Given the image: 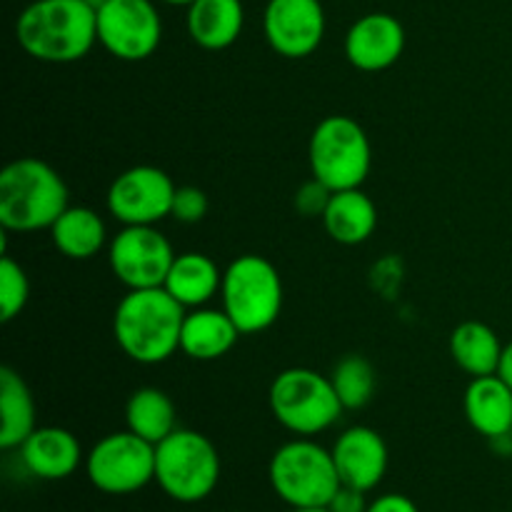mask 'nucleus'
<instances>
[{
	"label": "nucleus",
	"instance_id": "nucleus-1",
	"mask_svg": "<svg viewBox=\"0 0 512 512\" xmlns=\"http://www.w3.org/2000/svg\"><path fill=\"white\" fill-rule=\"evenodd\" d=\"M15 38L40 63H75L98 43V10L85 0H33L18 15Z\"/></svg>",
	"mask_w": 512,
	"mask_h": 512
},
{
	"label": "nucleus",
	"instance_id": "nucleus-2",
	"mask_svg": "<svg viewBox=\"0 0 512 512\" xmlns=\"http://www.w3.org/2000/svg\"><path fill=\"white\" fill-rule=\"evenodd\" d=\"M185 308L165 288L128 290L113 315V335L130 360L158 365L180 350Z\"/></svg>",
	"mask_w": 512,
	"mask_h": 512
},
{
	"label": "nucleus",
	"instance_id": "nucleus-3",
	"mask_svg": "<svg viewBox=\"0 0 512 512\" xmlns=\"http://www.w3.org/2000/svg\"><path fill=\"white\" fill-rule=\"evenodd\" d=\"M68 208V185L38 158H20L0 173V225L8 233L53 228Z\"/></svg>",
	"mask_w": 512,
	"mask_h": 512
},
{
	"label": "nucleus",
	"instance_id": "nucleus-4",
	"mask_svg": "<svg viewBox=\"0 0 512 512\" xmlns=\"http://www.w3.org/2000/svg\"><path fill=\"white\" fill-rule=\"evenodd\" d=\"M155 483L175 503H203L220 483V455L198 430L178 428L155 445Z\"/></svg>",
	"mask_w": 512,
	"mask_h": 512
},
{
	"label": "nucleus",
	"instance_id": "nucleus-5",
	"mask_svg": "<svg viewBox=\"0 0 512 512\" xmlns=\"http://www.w3.org/2000/svg\"><path fill=\"white\" fill-rule=\"evenodd\" d=\"M268 478L275 495L290 508H325L343 485L333 450L310 438L280 445L270 458Z\"/></svg>",
	"mask_w": 512,
	"mask_h": 512
},
{
	"label": "nucleus",
	"instance_id": "nucleus-6",
	"mask_svg": "<svg viewBox=\"0 0 512 512\" xmlns=\"http://www.w3.org/2000/svg\"><path fill=\"white\" fill-rule=\"evenodd\" d=\"M308 160L313 178L338 193L360 188L368 180L373 148L358 120L348 115H328L310 135Z\"/></svg>",
	"mask_w": 512,
	"mask_h": 512
},
{
	"label": "nucleus",
	"instance_id": "nucleus-7",
	"mask_svg": "<svg viewBox=\"0 0 512 512\" xmlns=\"http://www.w3.org/2000/svg\"><path fill=\"white\" fill-rule=\"evenodd\" d=\"M268 400L273 418L298 438L325 433L345 410L330 378L310 368H288L275 375Z\"/></svg>",
	"mask_w": 512,
	"mask_h": 512
},
{
	"label": "nucleus",
	"instance_id": "nucleus-8",
	"mask_svg": "<svg viewBox=\"0 0 512 512\" xmlns=\"http://www.w3.org/2000/svg\"><path fill=\"white\" fill-rule=\"evenodd\" d=\"M223 310L243 335L263 333L283 310V280L275 265L260 255H240L223 270Z\"/></svg>",
	"mask_w": 512,
	"mask_h": 512
},
{
	"label": "nucleus",
	"instance_id": "nucleus-9",
	"mask_svg": "<svg viewBox=\"0 0 512 512\" xmlns=\"http://www.w3.org/2000/svg\"><path fill=\"white\" fill-rule=\"evenodd\" d=\"M90 485L105 495H133L155 480V445L123 430L110 433L85 455Z\"/></svg>",
	"mask_w": 512,
	"mask_h": 512
},
{
	"label": "nucleus",
	"instance_id": "nucleus-10",
	"mask_svg": "<svg viewBox=\"0 0 512 512\" xmlns=\"http://www.w3.org/2000/svg\"><path fill=\"white\" fill-rule=\"evenodd\" d=\"M175 253L155 225H123L108 245V263L128 290L163 288Z\"/></svg>",
	"mask_w": 512,
	"mask_h": 512
},
{
	"label": "nucleus",
	"instance_id": "nucleus-11",
	"mask_svg": "<svg viewBox=\"0 0 512 512\" xmlns=\"http://www.w3.org/2000/svg\"><path fill=\"white\" fill-rule=\"evenodd\" d=\"M163 18L153 0H108L98 8V43L113 58L140 63L158 50Z\"/></svg>",
	"mask_w": 512,
	"mask_h": 512
},
{
	"label": "nucleus",
	"instance_id": "nucleus-12",
	"mask_svg": "<svg viewBox=\"0 0 512 512\" xmlns=\"http://www.w3.org/2000/svg\"><path fill=\"white\" fill-rule=\"evenodd\" d=\"M178 185L155 165L123 170L108 188V213L123 225H158L173 213Z\"/></svg>",
	"mask_w": 512,
	"mask_h": 512
},
{
	"label": "nucleus",
	"instance_id": "nucleus-13",
	"mask_svg": "<svg viewBox=\"0 0 512 512\" xmlns=\"http://www.w3.org/2000/svg\"><path fill=\"white\" fill-rule=\"evenodd\" d=\"M263 30L278 55L308 58L325 38V10L320 0H268Z\"/></svg>",
	"mask_w": 512,
	"mask_h": 512
},
{
	"label": "nucleus",
	"instance_id": "nucleus-14",
	"mask_svg": "<svg viewBox=\"0 0 512 512\" xmlns=\"http://www.w3.org/2000/svg\"><path fill=\"white\" fill-rule=\"evenodd\" d=\"M405 50V28L395 15L368 13L350 25L345 55L363 73H380L400 60Z\"/></svg>",
	"mask_w": 512,
	"mask_h": 512
},
{
	"label": "nucleus",
	"instance_id": "nucleus-15",
	"mask_svg": "<svg viewBox=\"0 0 512 512\" xmlns=\"http://www.w3.org/2000/svg\"><path fill=\"white\" fill-rule=\"evenodd\" d=\"M333 460L340 483L370 493L383 483L390 455L378 430L368 428V425H355L335 440Z\"/></svg>",
	"mask_w": 512,
	"mask_h": 512
},
{
	"label": "nucleus",
	"instance_id": "nucleus-16",
	"mask_svg": "<svg viewBox=\"0 0 512 512\" xmlns=\"http://www.w3.org/2000/svg\"><path fill=\"white\" fill-rule=\"evenodd\" d=\"M18 450L25 470L40 480H65L83 463V448L78 438L70 430L55 425L35 428Z\"/></svg>",
	"mask_w": 512,
	"mask_h": 512
},
{
	"label": "nucleus",
	"instance_id": "nucleus-17",
	"mask_svg": "<svg viewBox=\"0 0 512 512\" xmlns=\"http://www.w3.org/2000/svg\"><path fill=\"white\" fill-rule=\"evenodd\" d=\"M463 408L475 433L488 440L512 435V388L498 373L470 380Z\"/></svg>",
	"mask_w": 512,
	"mask_h": 512
},
{
	"label": "nucleus",
	"instance_id": "nucleus-18",
	"mask_svg": "<svg viewBox=\"0 0 512 512\" xmlns=\"http://www.w3.org/2000/svg\"><path fill=\"white\" fill-rule=\"evenodd\" d=\"M238 325L233 323L225 310L213 308H193L185 313L183 333H180V350L190 360L210 363L223 355H228L235 348L240 338Z\"/></svg>",
	"mask_w": 512,
	"mask_h": 512
},
{
	"label": "nucleus",
	"instance_id": "nucleus-19",
	"mask_svg": "<svg viewBox=\"0 0 512 512\" xmlns=\"http://www.w3.org/2000/svg\"><path fill=\"white\" fill-rule=\"evenodd\" d=\"M245 8L240 0H193L188 5V33L205 50H225L240 38Z\"/></svg>",
	"mask_w": 512,
	"mask_h": 512
},
{
	"label": "nucleus",
	"instance_id": "nucleus-20",
	"mask_svg": "<svg viewBox=\"0 0 512 512\" xmlns=\"http://www.w3.org/2000/svg\"><path fill=\"white\" fill-rule=\"evenodd\" d=\"M163 288L185 310L205 308L220 293V288H223V273H220L215 260L208 258V255L183 253L175 255Z\"/></svg>",
	"mask_w": 512,
	"mask_h": 512
},
{
	"label": "nucleus",
	"instance_id": "nucleus-21",
	"mask_svg": "<svg viewBox=\"0 0 512 512\" xmlns=\"http://www.w3.org/2000/svg\"><path fill=\"white\" fill-rule=\"evenodd\" d=\"M320 220L335 243L360 245L378 228V210L370 195H365L360 188L338 190Z\"/></svg>",
	"mask_w": 512,
	"mask_h": 512
},
{
	"label": "nucleus",
	"instance_id": "nucleus-22",
	"mask_svg": "<svg viewBox=\"0 0 512 512\" xmlns=\"http://www.w3.org/2000/svg\"><path fill=\"white\" fill-rule=\"evenodd\" d=\"M53 245L70 260H90L108 243L103 218L85 205H68L50 228Z\"/></svg>",
	"mask_w": 512,
	"mask_h": 512
},
{
	"label": "nucleus",
	"instance_id": "nucleus-23",
	"mask_svg": "<svg viewBox=\"0 0 512 512\" xmlns=\"http://www.w3.org/2000/svg\"><path fill=\"white\" fill-rule=\"evenodd\" d=\"M503 350L505 345L500 343L498 333L480 320L460 323L450 335V355H453L455 365L465 370L470 378L498 373Z\"/></svg>",
	"mask_w": 512,
	"mask_h": 512
},
{
	"label": "nucleus",
	"instance_id": "nucleus-24",
	"mask_svg": "<svg viewBox=\"0 0 512 512\" xmlns=\"http://www.w3.org/2000/svg\"><path fill=\"white\" fill-rule=\"evenodd\" d=\"M0 448L15 450L33 435L35 400L25 380L13 368H0Z\"/></svg>",
	"mask_w": 512,
	"mask_h": 512
},
{
	"label": "nucleus",
	"instance_id": "nucleus-25",
	"mask_svg": "<svg viewBox=\"0 0 512 512\" xmlns=\"http://www.w3.org/2000/svg\"><path fill=\"white\" fill-rule=\"evenodd\" d=\"M125 423L130 433L158 445L178 430L175 405L160 388H138L125 405Z\"/></svg>",
	"mask_w": 512,
	"mask_h": 512
},
{
	"label": "nucleus",
	"instance_id": "nucleus-26",
	"mask_svg": "<svg viewBox=\"0 0 512 512\" xmlns=\"http://www.w3.org/2000/svg\"><path fill=\"white\" fill-rule=\"evenodd\" d=\"M330 383H333L345 410L365 408L373 400L375 388H378L375 368L363 355H345L333 368Z\"/></svg>",
	"mask_w": 512,
	"mask_h": 512
},
{
	"label": "nucleus",
	"instance_id": "nucleus-27",
	"mask_svg": "<svg viewBox=\"0 0 512 512\" xmlns=\"http://www.w3.org/2000/svg\"><path fill=\"white\" fill-rule=\"evenodd\" d=\"M30 300V280L23 265L15 263L10 255L0 260V320L10 323L25 310Z\"/></svg>",
	"mask_w": 512,
	"mask_h": 512
},
{
	"label": "nucleus",
	"instance_id": "nucleus-28",
	"mask_svg": "<svg viewBox=\"0 0 512 512\" xmlns=\"http://www.w3.org/2000/svg\"><path fill=\"white\" fill-rule=\"evenodd\" d=\"M208 215V195L203 193L200 188L195 185H180L175 190V198H173V213L170 218H175L178 223L185 225H195Z\"/></svg>",
	"mask_w": 512,
	"mask_h": 512
},
{
	"label": "nucleus",
	"instance_id": "nucleus-29",
	"mask_svg": "<svg viewBox=\"0 0 512 512\" xmlns=\"http://www.w3.org/2000/svg\"><path fill=\"white\" fill-rule=\"evenodd\" d=\"M330 198H333V190L320 183V180L310 178L295 193V210L300 215H305V218H323Z\"/></svg>",
	"mask_w": 512,
	"mask_h": 512
},
{
	"label": "nucleus",
	"instance_id": "nucleus-30",
	"mask_svg": "<svg viewBox=\"0 0 512 512\" xmlns=\"http://www.w3.org/2000/svg\"><path fill=\"white\" fill-rule=\"evenodd\" d=\"M363 490H355L350 485H340L338 493L333 495V500L328 503L330 512H368Z\"/></svg>",
	"mask_w": 512,
	"mask_h": 512
},
{
	"label": "nucleus",
	"instance_id": "nucleus-31",
	"mask_svg": "<svg viewBox=\"0 0 512 512\" xmlns=\"http://www.w3.org/2000/svg\"><path fill=\"white\" fill-rule=\"evenodd\" d=\"M368 512H420L418 505L413 503L410 498L400 493H388V495H380L378 500L368 505Z\"/></svg>",
	"mask_w": 512,
	"mask_h": 512
},
{
	"label": "nucleus",
	"instance_id": "nucleus-32",
	"mask_svg": "<svg viewBox=\"0 0 512 512\" xmlns=\"http://www.w3.org/2000/svg\"><path fill=\"white\" fill-rule=\"evenodd\" d=\"M498 375L500 378L505 380V383L510 385L512 388V340L508 345H505V350H503V360H500V370H498Z\"/></svg>",
	"mask_w": 512,
	"mask_h": 512
},
{
	"label": "nucleus",
	"instance_id": "nucleus-33",
	"mask_svg": "<svg viewBox=\"0 0 512 512\" xmlns=\"http://www.w3.org/2000/svg\"><path fill=\"white\" fill-rule=\"evenodd\" d=\"M290 512H330L328 505L325 508H293Z\"/></svg>",
	"mask_w": 512,
	"mask_h": 512
},
{
	"label": "nucleus",
	"instance_id": "nucleus-34",
	"mask_svg": "<svg viewBox=\"0 0 512 512\" xmlns=\"http://www.w3.org/2000/svg\"><path fill=\"white\" fill-rule=\"evenodd\" d=\"M160 3H168V5H190L193 0H160Z\"/></svg>",
	"mask_w": 512,
	"mask_h": 512
},
{
	"label": "nucleus",
	"instance_id": "nucleus-35",
	"mask_svg": "<svg viewBox=\"0 0 512 512\" xmlns=\"http://www.w3.org/2000/svg\"><path fill=\"white\" fill-rule=\"evenodd\" d=\"M85 3H88L90 8H95V10H98L100 5H105V3H108V0H85Z\"/></svg>",
	"mask_w": 512,
	"mask_h": 512
}]
</instances>
